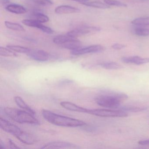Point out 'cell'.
Returning <instances> with one entry per match:
<instances>
[{
  "mask_svg": "<svg viewBox=\"0 0 149 149\" xmlns=\"http://www.w3.org/2000/svg\"><path fill=\"white\" fill-rule=\"evenodd\" d=\"M28 56L39 62H46L49 59V54L47 52L41 49H31L26 54Z\"/></svg>",
  "mask_w": 149,
  "mask_h": 149,
  "instance_id": "obj_8",
  "label": "cell"
},
{
  "mask_svg": "<svg viewBox=\"0 0 149 149\" xmlns=\"http://www.w3.org/2000/svg\"><path fill=\"white\" fill-rule=\"evenodd\" d=\"M81 4L86 6L95 8H101V9H107V8H110V6H109L106 3H103L98 1H89V2L87 1L81 2Z\"/></svg>",
  "mask_w": 149,
  "mask_h": 149,
  "instance_id": "obj_17",
  "label": "cell"
},
{
  "mask_svg": "<svg viewBox=\"0 0 149 149\" xmlns=\"http://www.w3.org/2000/svg\"><path fill=\"white\" fill-rule=\"evenodd\" d=\"M17 139L23 143L27 145L33 144L36 141V139L33 135L24 131L22 132Z\"/></svg>",
  "mask_w": 149,
  "mask_h": 149,
  "instance_id": "obj_16",
  "label": "cell"
},
{
  "mask_svg": "<svg viewBox=\"0 0 149 149\" xmlns=\"http://www.w3.org/2000/svg\"><path fill=\"white\" fill-rule=\"evenodd\" d=\"M81 42L76 38H70L61 46L64 48L72 51L81 48Z\"/></svg>",
  "mask_w": 149,
  "mask_h": 149,
  "instance_id": "obj_13",
  "label": "cell"
},
{
  "mask_svg": "<svg viewBox=\"0 0 149 149\" xmlns=\"http://www.w3.org/2000/svg\"><path fill=\"white\" fill-rule=\"evenodd\" d=\"M4 111L8 117L19 123L40 125V122L35 116L26 111L7 107Z\"/></svg>",
  "mask_w": 149,
  "mask_h": 149,
  "instance_id": "obj_3",
  "label": "cell"
},
{
  "mask_svg": "<svg viewBox=\"0 0 149 149\" xmlns=\"http://www.w3.org/2000/svg\"><path fill=\"white\" fill-rule=\"evenodd\" d=\"M72 1H78V2H85V1H87L88 0H72Z\"/></svg>",
  "mask_w": 149,
  "mask_h": 149,
  "instance_id": "obj_37",
  "label": "cell"
},
{
  "mask_svg": "<svg viewBox=\"0 0 149 149\" xmlns=\"http://www.w3.org/2000/svg\"><path fill=\"white\" fill-rule=\"evenodd\" d=\"M70 38L71 37L68 36L67 34L63 35H59L56 36L53 39V42L56 44L61 46Z\"/></svg>",
  "mask_w": 149,
  "mask_h": 149,
  "instance_id": "obj_23",
  "label": "cell"
},
{
  "mask_svg": "<svg viewBox=\"0 0 149 149\" xmlns=\"http://www.w3.org/2000/svg\"><path fill=\"white\" fill-rule=\"evenodd\" d=\"M42 115L48 122L57 126L75 128L87 124L82 120L58 115L47 110H42Z\"/></svg>",
  "mask_w": 149,
  "mask_h": 149,
  "instance_id": "obj_1",
  "label": "cell"
},
{
  "mask_svg": "<svg viewBox=\"0 0 149 149\" xmlns=\"http://www.w3.org/2000/svg\"><path fill=\"white\" fill-rule=\"evenodd\" d=\"M55 12L57 14H69L80 13V10L78 8L71 6L62 5L57 7L55 9Z\"/></svg>",
  "mask_w": 149,
  "mask_h": 149,
  "instance_id": "obj_12",
  "label": "cell"
},
{
  "mask_svg": "<svg viewBox=\"0 0 149 149\" xmlns=\"http://www.w3.org/2000/svg\"><path fill=\"white\" fill-rule=\"evenodd\" d=\"M14 101L15 103L20 108L24 110L31 113L33 116H35L36 112L30 106H29L22 98L19 96H15L14 97Z\"/></svg>",
  "mask_w": 149,
  "mask_h": 149,
  "instance_id": "obj_15",
  "label": "cell"
},
{
  "mask_svg": "<svg viewBox=\"0 0 149 149\" xmlns=\"http://www.w3.org/2000/svg\"><path fill=\"white\" fill-rule=\"evenodd\" d=\"M0 55L1 56H6V57H16L17 54L12 51L11 49L7 48L1 47H0Z\"/></svg>",
  "mask_w": 149,
  "mask_h": 149,
  "instance_id": "obj_22",
  "label": "cell"
},
{
  "mask_svg": "<svg viewBox=\"0 0 149 149\" xmlns=\"http://www.w3.org/2000/svg\"><path fill=\"white\" fill-rule=\"evenodd\" d=\"M1 3L2 5H7L10 3V0H1Z\"/></svg>",
  "mask_w": 149,
  "mask_h": 149,
  "instance_id": "obj_35",
  "label": "cell"
},
{
  "mask_svg": "<svg viewBox=\"0 0 149 149\" xmlns=\"http://www.w3.org/2000/svg\"><path fill=\"white\" fill-rule=\"evenodd\" d=\"M0 148L1 149H3V148L5 149V148H6L5 144L3 143L2 140H1V141H0Z\"/></svg>",
  "mask_w": 149,
  "mask_h": 149,
  "instance_id": "obj_36",
  "label": "cell"
},
{
  "mask_svg": "<svg viewBox=\"0 0 149 149\" xmlns=\"http://www.w3.org/2000/svg\"><path fill=\"white\" fill-rule=\"evenodd\" d=\"M8 144H9V148H11V149H19V148H20L11 139H9V140H8Z\"/></svg>",
  "mask_w": 149,
  "mask_h": 149,
  "instance_id": "obj_33",
  "label": "cell"
},
{
  "mask_svg": "<svg viewBox=\"0 0 149 149\" xmlns=\"http://www.w3.org/2000/svg\"><path fill=\"white\" fill-rule=\"evenodd\" d=\"M39 29L41 30L44 33L48 34H52L54 33V30L52 29L47 26H44V25H42V24L41 25Z\"/></svg>",
  "mask_w": 149,
  "mask_h": 149,
  "instance_id": "obj_30",
  "label": "cell"
},
{
  "mask_svg": "<svg viewBox=\"0 0 149 149\" xmlns=\"http://www.w3.org/2000/svg\"><path fill=\"white\" fill-rule=\"evenodd\" d=\"M138 143L142 145H149V140H141L138 142Z\"/></svg>",
  "mask_w": 149,
  "mask_h": 149,
  "instance_id": "obj_34",
  "label": "cell"
},
{
  "mask_svg": "<svg viewBox=\"0 0 149 149\" xmlns=\"http://www.w3.org/2000/svg\"><path fill=\"white\" fill-rule=\"evenodd\" d=\"M99 30V28L96 27L84 26L71 30L68 32L67 34L71 38H77V37L89 33L91 32L98 31Z\"/></svg>",
  "mask_w": 149,
  "mask_h": 149,
  "instance_id": "obj_6",
  "label": "cell"
},
{
  "mask_svg": "<svg viewBox=\"0 0 149 149\" xmlns=\"http://www.w3.org/2000/svg\"><path fill=\"white\" fill-rule=\"evenodd\" d=\"M120 109L121 110L124 111L137 112L146 110V108H145V107H130V106L125 107H125H121Z\"/></svg>",
  "mask_w": 149,
  "mask_h": 149,
  "instance_id": "obj_26",
  "label": "cell"
},
{
  "mask_svg": "<svg viewBox=\"0 0 149 149\" xmlns=\"http://www.w3.org/2000/svg\"><path fill=\"white\" fill-rule=\"evenodd\" d=\"M132 23L135 26H149V17L137 18L133 20Z\"/></svg>",
  "mask_w": 149,
  "mask_h": 149,
  "instance_id": "obj_19",
  "label": "cell"
},
{
  "mask_svg": "<svg viewBox=\"0 0 149 149\" xmlns=\"http://www.w3.org/2000/svg\"><path fill=\"white\" fill-rule=\"evenodd\" d=\"M100 66L108 70H117L121 69L122 66L116 62H107L101 63Z\"/></svg>",
  "mask_w": 149,
  "mask_h": 149,
  "instance_id": "obj_24",
  "label": "cell"
},
{
  "mask_svg": "<svg viewBox=\"0 0 149 149\" xmlns=\"http://www.w3.org/2000/svg\"><path fill=\"white\" fill-rule=\"evenodd\" d=\"M6 10L15 14H23L27 12L26 9L23 6L18 4H10L6 7Z\"/></svg>",
  "mask_w": 149,
  "mask_h": 149,
  "instance_id": "obj_14",
  "label": "cell"
},
{
  "mask_svg": "<svg viewBox=\"0 0 149 149\" xmlns=\"http://www.w3.org/2000/svg\"><path fill=\"white\" fill-rule=\"evenodd\" d=\"M8 48L12 50L16 53H22V54H27L29 50L30 49L25 47H22V46H17V45H9L7 46Z\"/></svg>",
  "mask_w": 149,
  "mask_h": 149,
  "instance_id": "obj_20",
  "label": "cell"
},
{
  "mask_svg": "<svg viewBox=\"0 0 149 149\" xmlns=\"http://www.w3.org/2000/svg\"><path fill=\"white\" fill-rule=\"evenodd\" d=\"M135 34L139 36H149V29L144 28H137L134 31Z\"/></svg>",
  "mask_w": 149,
  "mask_h": 149,
  "instance_id": "obj_27",
  "label": "cell"
},
{
  "mask_svg": "<svg viewBox=\"0 0 149 149\" xmlns=\"http://www.w3.org/2000/svg\"><path fill=\"white\" fill-rule=\"evenodd\" d=\"M88 114L102 117H125L128 114L123 110H112L105 109H89Z\"/></svg>",
  "mask_w": 149,
  "mask_h": 149,
  "instance_id": "obj_4",
  "label": "cell"
},
{
  "mask_svg": "<svg viewBox=\"0 0 149 149\" xmlns=\"http://www.w3.org/2000/svg\"><path fill=\"white\" fill-rule=\"evenodd\" d=\"M84 127L85 131L88 132H94L96 130V128L94 126H90V125H88L86 124L85 125L82 126Z\"/></svg>",
  "mask_w": 149,
  "mask_h": 149,
  "instance_id": "obj_32",
  "label": "cell"
},
{
  "mask_svg": "<svg viewBox=\"0 0 149 149\" xmlns=\"http://www.w3.org/2000/svg\"><path fill=\"white\" fill-rule=\"evenodd\" d=\"M22 23L27 26L36 28L38 29L42 24V23L34 19H26L22 20Z\"/></svg>",
  "mask_w": 149,
  "mask_h": 149,
  "instance_id": "obj_21",
  "label": "cell"
},
{
  "mask_svg": "<svg viewBox=\"0 0 149 149\" xmlns=\"http://www.w3.org/2000/svg\"><path fill=\"white\" fill-rule=\"evenodd\" d=\"M33 19L41 23H45L49 21V18L46 15L40 13H35L33 14Z\"/></svg>",
  "mask_w": 149,
  "mask_h": 149,
  "instance_id": "obj_25",
  "label": "cell"
},
{
  "mask_svg": "<svg viewBox=\"0 0 149 149\" xmlns=\"http://www.w3.org/2000/svg\"><path fill=\"white\" fill-rule=\"evenodd\" d=\"M0 127L3 130L13 135L17 139L23 132L18 126L1 117L0 118Z\"/></svg>",
  "mask_w": 149,
  "mask_h": 149,
  "instance_id": "obj_5",
  "label": "cell"
},
{
  "mask_svg": "<svg viewBox=\"0 0 149 149\" xmlns=\"http://www.w3.org/2000/svg\"><path fill=\"white\" fill-rule=\"evenodd\" d=\"M111 47L112 48L116 49V50H120V49L124 48L125 46L123 44H119V43H115V44H113Z\"/></svg>",
  "mask_w": 149,
  "mask_h": 149,
  "instance_id": "obj_31",
  "label": "cell"
},
{
  "mask_svg": "<svg viewBox=\"0 0 149 149\" xmlns=\"http://www.w3.org/2000/svg\"><path fill=\"white\" fill-rule=\"evenodd\" d=\"M105 48L99 45H92L84 48H80L78 49L71 51V54L73 55L79 56L91 53H97L102 52Z\"/></svg>",
  "mask_w": 149,
  "mask_h": 149,
  "instance_id": "obj_7",
  "label": "cell"
},
{
  "mask_svg": "<svg viewBox=\"0 0 149 149\" xmlns=\"http://www.w3.org/2000/svg\"><path fill=\"white\" fill-rule=\"evenodd\" d=\"M128 98V96L124 93L106 91L103 95L98 96L95 98V102L98 105L109 109H118L120 102Z\"/></svg>",
  "mask_w": 149,
  "mask_h": 149,
  "instance_id": "obj_2",
  "label": "cell"
},
{
  "mask_svg": "<svg viewBox=\"0 0 149 149\" xmlns=\"http://www.w3.org/2000/svg\"><path fill=\"white\" fill-rule=\"evenodd\" d=\"M121 60L125 63H133L138 65L149 63V58H142L139 56L124 57Z\"/></svg>",
  "mask_w": 149,
  "mask_h": 149,
  "instance_id": "obj_10",
  "label": "cell"
},
{
  "mask_svg": "<svg viewBox=\"0 0 149 149\" xmlns=\"http://www.w3.org/2000/svg\"><path fill=\"white\" fill-rule=\"evenodd\" d=\"M104 2L109 6H115L119 7H126L127 6L125 3L116 0H104Z\"/></svg>",
  "mask_w": 149,
  "mask_h": 149,
  "instance_id": "obj_28",
  "label": "cell"
},
{
  "mask_svg": "<svg viewBox=\"0 0 149 149\" xmlns=\"http://www.w3.org/2000/svg\"><path fill=\"white\" fill-rule=\"evenodd\" d=\"M61 106L66 109L71 111H76V112H82V113H88V109L83 108L81 106L76 105L75 104L68 102H62L61 103Z\"/></svg>",
  "mask_w": 149,
  "mask_h": 149,
  "instance_id": "obj_11",
  "label": "cell"
},
{
  "mask_svg": "<svg viewBox=\"0 0 149 149\" xmlns=\"http://www.w3.org/2000/svg\"><path fill=\"white\" fill-rule=\"evenodd\" d=\"M32 1L35 4L43 6H49L53 5L51 0H32Z\"/></svg>",
  "mask_w": 149,
  "mask_h": 149,
  "instance_id": "obj_29",
  "label": "cell"
},
{
  "mask_svg": "<svg viewBox=\"0 0 149 149\" xmlns=\"http://www.w3.org/2000/svg\"><path fill=\"white\" fill-rule=\"evenodd\" d=\"M76 145L68 142L55 141L47 143L42 149H60V148H79Z\"/></svg>",
  "mask_w": 149,
  "mask_h": 149,
  "instance_id": "obj_9",
  "label": "cell"
},
{
  "mask_svg": "<svg viewBox=\"0 0 149 149\" xmlns=\"http://www.w3.org/2000/svg\"><path fill=\"white\" fill-rule=\"evenodd\" d=\"M5 24L7 28L14 31H19V32H24L25 31L24 28L19 23L6 21L5 22Z\"/></svg>",
  "mask_w": 149,
  "mask_h": 149,
  "instance_id": "obj_18",
  "label": "cell"
}]
</instances>
